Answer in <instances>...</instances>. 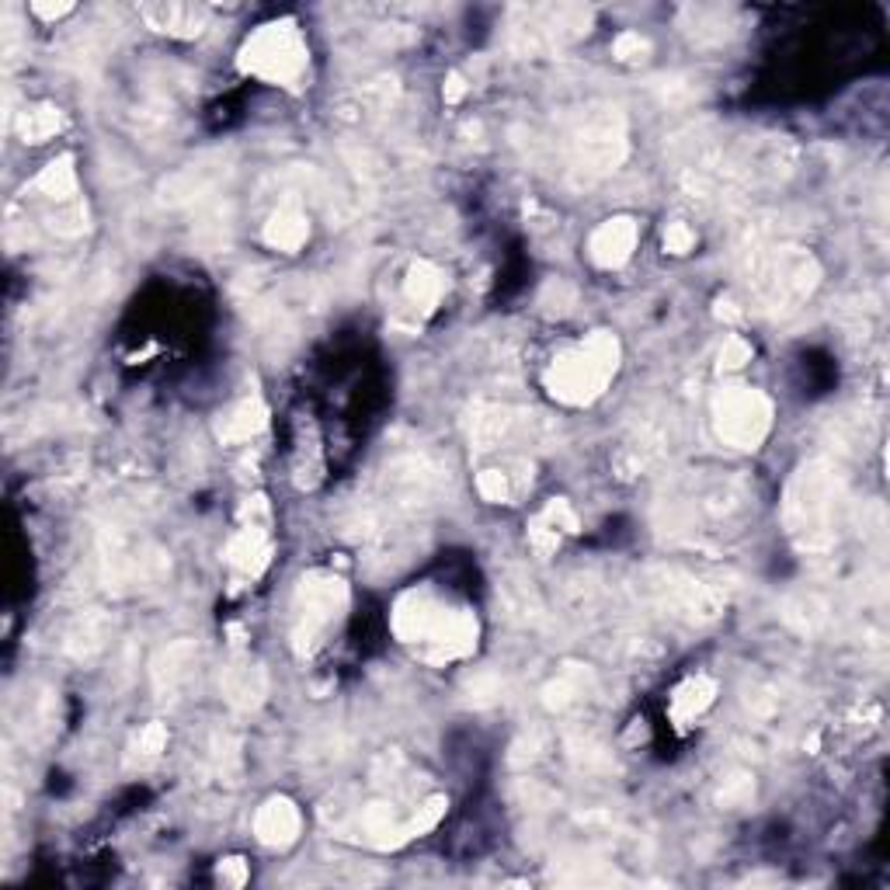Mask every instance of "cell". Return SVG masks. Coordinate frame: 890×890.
<instances>
[{
  "label": "cell",
  "instance_id": "3",
  "mask_svg": "<svg viewBox=\"0 0 890 890\" xmlns=\"http://www.w3.org/2000/svg\"><path fill=\"white\" fill-rule=\"evenodd\" d=\"M247 74L275 80V84H289L306 70V46L293 28V21H275L265 25L247 39L244 53H240Z\"/></svg>",
  "mask_w": 890,
  "mask_h": 890
},
{
  "label": "cell",
  "instance_id": "16",
  "mask_svg": "<svg viewBox=\"0 0 890 890\" xmlns=\"http://www.w3.org/2000/svg\"><path fill=\"white\" fill-rule=\"evenodd\" d=\"M480 491H484V498L501 501V498H505V494H508L505 473H498V470H487L484 477H480Z\"/></svg>",
  "mask_w": 890,
  "mask_h": 890
},
{
  "label": "cell",
  "instance_id": "14",
  "mask_svg": "<svg viewBox=\"0 0 890 890\" xmlns=\"http://www.w3.org/2000/svg\"><path fill=\"white\" fill-rule=\"evenodd\" d=\"M710 692H713V685L703 682V678H696V682H689L675 696V710L682 713V717H692V713H699L706 703H710Z\"/></svg>",
  "mask_w": 890,
  "mask_h": 890
},
{
  "label": "cell",
  "instance_id": "12",
  "mask_svg": "<svg viewBox=\"0 0 890 890\" xmlns=\"http://www.w3.org/2000/svg\"><path fill=\"white\" fill-rule=\"evenodd\" d=\"M60 129V112L56 108H32V112L21 115V136L28 143H42Z\"/></svg>",
  "mask_w": 890,
  "mask_h": 890
},
{
  "label": "cell",
  "instance_id": "5",
  "mask_svg": "<svg viewBox=\"0 0 890 890\" xmlns=\"http://www.w3.org/2000/svg\"><path fill=\"white\" fill-rule=\"evenodd\" d=\"M345 605V585L338 578H310L299 588V637H317L324 626L334 623Z\"/></svg>",
  "mask_w": 890,
  "mask_h": 890
},
{
  "label": "cell",
  "instance_id": "13",
  "mask_svg": "<svg viewBox=\"0 0 890 890\" xmlns=\"http://www.w3.org/2000/svg\"><path fill=\"white\" fill-rule=\"evenodd\" d=\"M442 293V275L428 265H418L411 272V299L421 306H432Z\"/></svg>",
  "mask_w": 890,
  "mask_h": 890
},
{
  "label": "cell",
  "instance_id": "9",
  "mask_svg": "<svg viewBox=\"0 0 890 890\" xmlns=\"http://www.w3.org/2000/svg\"><path fill=\"white\" fill-rule=\"evenodd\" d=\"M226 696H230L237 706L261 703V696H265V671L254 668V665L230 668V675H226Z\"/></svg>",
  "mask_w": 890,
  "mask_h": 890
},
{
  "label": "cell",
  "instance_id": "15",
  "mask_svg": "<svg viewBox=\"0 0 890 890\" xmlns=\"http://www.w3.org/2000/svg\"><path fill=\"white\" fill-rule=\"evenodd\" d=\"M261 428V407L258 404H244L230 421H226V439H247Z\"/></svg>",
  "mask_w": 890,
  "mask_h": 890
},
{
  "label": "cell",
  "instance_id": "17",
  "mask_svg": "<svg viewBox=\"0 0 890 890\" xmlns=\"http://www.w3.org/2000/svg\"><path fill=\"white\" fill-rule=\"evenodd\" d=\"M665 247H668V251H675V254L689 251V247H692V233L685 230V226H671L668 237H665Z\"/></svg>",
  "mask_w": 890,
  "mask_h": 890
},
{
  "label": "cell",
  "instance_id": "8",
  "mask_svg": "<svg viewBox=\"0 0 890 890\" xmlns=\"http://www.w3.org/2000/svg\"><path fill=\"white\" fill-rule=\"evenodd\" d=\"M143 14H147L150 25L160 28V32H181V35L199 32L202 21H206V14H202L199 7H188V4H153V7H143Z\"/></svg>",
  "mask_w": 890,
  "mask_h": 890
},
{
  "label": "cell",
  "instance_id": "7",
  "mask_svg": "<svg viewBox=\"0 0 890 890\" xmlns=\"http://www.w3.org/2000/svg\"><path fill=\"white\" fill-rule=\"evenodd\" d=\"M299 831V814L289 800H272L265 811L258 814V838L268 845H286L293 842Z\"/></svg>",
  "mask_w": 890,
  "mask_h": 890
},
{
  "label": "cell",
  "instance_id": "10",
  "mask_svg": "<svg viewBox=\"0 0 890 890\" xmlns=\"http://www.w3.org/2000/svg\"><path fill=\"white\" fill-rule=\"evenodd\" d=\"M35 188L46 195H53V199H67V195H74L77 188V174L74 167H70V160H53V164L46 167V171L39 174V181H35Z\"/></svg>",
  "mask_w": 890,
  "mask_h": 890
},
{
  "label": "cell",
  "instance_id": "1",
  "mask_svg": "<svg viewBox=\"0 0 890 890\" xmlns=\"http://www.w3.org/2000/svg\"><path fill=\"white\" fill-rule=\"evenodd\" d=\"M397 633L411 644H428L442 658H456L473 647V619L463 612H449L425 598H407L397 609Z\"/></svg>",
  "mask_w": 890,
  "mask_h": 890
},
{
  "label": "cell",
  "instance_id": "18",
  "mask_svg": "<svg viewBox=\"0 0 890 890\" xmlns=\"http://www.w3.org/2000/svg\"><path fill=\"white\" fill-rule=\"evenodd\" d=\"M751 355V348L744 345V341H731V345H727V352H724V366H741L744 359H748Z\"/></svg>",
  "mask_w": 890,
  "mask_h": 890
},
{
  "label": "cell",
  "instance_id": "11",
  "mask_svg": "<svg viewBox=\"0 0 890 890\" xmlns=\"http://www.w3.org/2000/svg\"><path fill=\"white\" fill-rule=\"evenodd\" d=\"M268 240L282 251H293L306 240V220L299 213H279L268 226Z\"/></svg>",
  "mask_w": 890,
  "mask_h": 890
},
{
  "label": "cell",
  "instance_id": "2",
  "mask_svg": "<svg viewBox=\"0 0 890 890\" xmlns=\"http://www.w3.org/2000/svg\"><path fill=\"white\" fill-rule=\"evenodd\" d=\"M612 372H616V341L605 338V334H595L588 345L567 352L564 359L553 366L550 386L560 400L581 404V400H592L595 393H602V386L612 379Z\"/></svg>",
  "mask_w": 890,
  "mask_h": 890
},
{
  "label": "cell",
  "instance_id": "4",
  "mask_svg": "<svg viewBox=\"0 0 890 890\" xmlns=\"http://www.w3.org/2000/svg\"><path fill=\"white\" fill-rule=\"evenodd\" d=\"M717 425L727 442L741 445V449H755L762 442L765 428H769V404L762 393L755 390H727L717 404Z\"/></svg>",
  "mask_w": 890,
  "mask_h": 890
},
{
  "label": "cell",
  "instance_id": "6",
  "mask_svg": "<svg viewBox=\"0 0 890 890\" xmlns=\"http://www.w3.org/2000/svg\"><path fill=\"white\" fill-rule=\"evenodd\" d=\"M633 240H637V226H633L630 220H609L592 237V258L605 268L619 265V261L630 258Z\"/></svg>",
  "mask_w": 890,
  "mask_h": 890
}]
</instances>
